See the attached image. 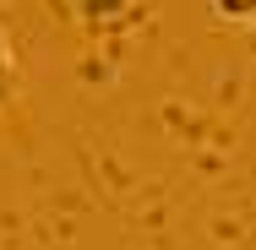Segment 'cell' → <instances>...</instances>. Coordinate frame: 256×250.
<instances>
[{
    "instance_id": "3957f363",
    "label": "cell",
    "mask_w": 256,
    "mask_h": 250,
    "mask_svg": "<svg viewBox=\"0 0 256 250\" xmlns=\"http://www.w3.org/2000/svg\"><path fill=\"white\" fill-rule=\"evenodd\" d=\"M251 33H256V22H251Z\"/></svg>"
},
{
    "instance_id": "6da1fadb",
    "label": "cell",
    "mask_w": 256,
    "mask_h": 250,
    "mask_svg": "<svg viewBox=\"0 0 256 250\" xmlns=\"http://www.w3.org/2000/svg\"><path fill=\"white\" fill-rule=\"evenodd\" d=\"M207 5H212V16L229 22V27H251L256 22V0H207Z\"/></svg>"
},
{
    "instance_id": "7a4b0ae2",
    "label": "cell",
    "mask_w": 256,
    "mask_h": 250,
    "mask_svg": "<svg viewBox=\"0 0 256 250\" xmlns=\"http://www.w3.org/2000/svg\"><path fill=\"white\" fill-rule=\"evenodd\" d=\"M11 93H16V49H11V38L0 27V109L11 103Z\"/></svg>"
}]
</instances>
